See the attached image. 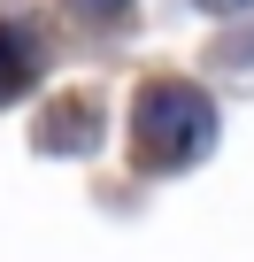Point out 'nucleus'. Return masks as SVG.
<instances>
[{
	"mask_svg": "<svg viewBox=\"0 0 254 262\" xmlns=\"http://www.w3.org/2000/svg\"><path fill=\"white\" fill-rule=\"evenodd\" d=\"M216 147V100L185 77H154L131 100V155L139 170H185Z\"/></svg>",
	"mask_w": 254,
	"mask_h": 262,
	"instance_id": "f257e3e1",
	"label": "nucleus"
},
{
	"mask_svg": "<svg viewBox=\"0 0 254 262\" xmlns=\"http://www.w3.org/2000/svg\"><path fill=\"white\" fill-rule=\"evenodd\" d=\"M70 8H77L85 24H123V16H131V0H70Z\"/></svg>",
	"mask_w": 254,
	"mask_h": 262,
	"instance_id": "20e7f679",
	"label": "nucleus"
},
{
	"mask_svg": "<svg viewBox=\"0 0 254 262\" xmlns=\"http://www.w3.org/2000/svg\"><path fill=\"white\" fill-rule=\"evenodd\" d=\"M62 116H70V123H47V131H39V147H93V139H100V123H93V100H70Z\"/></svg>",
	"mask_w": 254,
	"mask_h": 262,
	"instance_id": "7ed1b4c3",
	"label": "nucleus"
},
{
	"mask_svg": "<svg viewBox=\"0 0 254 262\" xmlns=\"http://www.w3.org/2000/svg\"><path fill=\"white\" fill-rule=\"evenodd\" d=\"M39 70H47L39 39H31L24 24H8V16H0V100H24V93L39 85Z\"/></svg>",
	"mask_w": 254,
	"mask_h": 262,
	"instance_id": "f03ea898",
	"label": "nucleus"
},
{
	"mask_svg": "<svg viewBox=\"0 0 254 262\" xmlns=\"http://www.w3.org/2000/svg\"><path fill=\"white\" fill-rule=\"evenodd\" d=\"M200 8H216V16H231V8H254V0H200Z\"/></svg>",
	"mask_w": 254,
	"mask_h": 262,
	"instance_id": "39448f33",
	"label": "nucleus"
}]
</instances>
